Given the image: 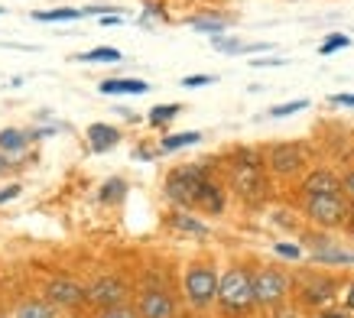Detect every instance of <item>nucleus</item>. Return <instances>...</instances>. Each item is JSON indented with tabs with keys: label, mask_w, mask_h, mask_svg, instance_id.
Segmentation results:
<instances>
[{
	"label": "nucleus",
	"mask_w": 354,
	"mask_h": 318,
	"mask_svg": "<svg viewBox=\"0 0 354 318\" xmlns=\"http://www.w3.org/2000/svg\"><path fill=\"white\" fill-rule=\"evenodd\" d=\"M225 166H227V185L247 198V202H257L263 198L270 189V169H267V156L260 149H250V147H241L234 149L231 156H225Z\"/></svg>",
	"instance_id": "1"
},
{
	"label": "nucleus",
	"mask_w": 354,
	"mask_h": 318,
	"mask_svg": "<svg viewBox=\"0 0 354 318\" xmlns=\"http://www.w3.org/2000/svg\"><path fill=\"white\" fill-rule=\"evenodd\" d=\"M88 10H65V7H59V10H43V13H36V20L39 23H65V20H82Z\"/></svg>",
	"instance_id": "20"
},
{
	"label": "nucleus",
	"mask_w": 354,
	"mask_h": 318,
	"mask_svg": "<svg viewBox=\"0 0 354 318\" xmlns=\"http://www.w3.org/2000/svg\"><path fill=\"white\" fill-rule=\"evenodd\" d=\"M0 13H3V7H0Z\"/></svg>",
	"instance_id": "36"
},
{
	"label": "nucleus",
	"mask_w": 354,
	"mask_h": 318,
	"mask_svg": "<svg viewBox=\"0 0 354 318\" xmlns=\"http://www.w3.org/2000/svg\"><path fill=\"white\" fill-rule=\"evenodd\" d=\"M302 107H309L306 97H299V101H286V104L270 107V117H290V114H296V111H302Z\"/></svg>",
	"instance_id": "24"
},
{
	"label": "nucleus",
	"mask_w": 354,
	"mask_h": 318,
	"mask_svg": "<svg viewBox=\"0 0 354 318\" xmlns=\"http://www.w3.org/2000/svg\"><path fill=\"white\" fill-rule=\"evenodd\" d=\"M208 166H198V162H185V166H176V169L166 176L162 182V191L176 208H185V212H198L202 205V195L208 189Z\"/></svg>",
	"instance_id": "2"
},
{
	"label": "nucleus",
	"mask_w": 354,
	"mask_h": 318,
	"mask_svg": "<svg viewBox=\"0 0 354 318\" xmlns=\"http://www.w3.org/2000/svg\"><path fill=\"white\" fill-rule=\"evenodd\" d=\"M348 46H351V39H348L344 32H332V36L319 46V55H332V53H338V49H348Z\"/></svg>",
	"instance_id": "23"
},
{
	"label": "nucleus",
	"mask_w": 354,
	"mask_h": 318,
	"mask_svg": "<svg viewBox=\"0 0 354 318\" xmlns=\"http://www.w3.org/2000/svg\"><path fill=\"white\" fill-rule=\"evenodd\" d=\"M218 283H221V276L212 263H189L183 276V289H185V299H189V306L192 308H208L212 302H218Z\"/></svg>",
	"instance_id": "5"
},
{
	"label": "nucleus",
	"mask_w": 354,
	"mask_h": 318,
	"mask_svg": "<svg viewBox=\"0 0 354 318\" xmlns=\"http://www.w3.org/2000/svg\"><path fill=\"white\" fill-rule=\"evenodd\" d=\"M342 195L348 198V202H354V166L342 176Z\"/></svg>",
	"instance_id": "28"
},
{
	"label": "nucleus",
	"mask_w": 354,
	"mask_h": 318,
	"mask_svg": "<svg viewBox=\"0 0 354 318\" xmlns=\"http://www.w3.org/2000/svg\"><path fill=\"white\" fill-rule=\"evenodd\" d=\"M46 299H49L53 306L75 308V306H82V302H88V286L68 279V276H55V279L46 283Z\"/></svg>",
	"instance_id": "10"
},
{
	"label": "nucleus",
	"mask_w": 354,
	"mask_h": 318,
	"mask_svg": "<svg viewBox=\"0 0 354 318\" xmlns=\"http://www.w3.org/2000/svg\"><path fill=\"white\" fill-rule=\"evenodd\" d=\"M302 214L319 227H342L348 221V202L344 195H306Z\"/></svg>",
	"instance_id": "6"
},
{
	"label": "nucleus",
	"mask_w": 354,
	"mask_h": 318,
	"mask_svg": "<svg viewBox=\"0 0 354 318\" xmlns=\"http://www.w3.org/2000/svg\"><path fill=\"white\" fill-rule=\"evenodd\" d=\"M179 111H183V104H160V107H153V111H150V124H153V127H162V124H169Z\"/></svg>",
	"instance_id": "21"
},
{
	"label": "nucleus",
	"mask_w": 354,
	"mask_h": 318,
	"mask_svg": "<svg viewBox=\"0 0 354 318\" xmlns=\"http://www.w3.org/2000/svg\"><path fill=\"white\" fill-rule=\"evenodd\" d=\"M277 254H279V256H290V260H299V247H292V244H277Z\"/></svg>",
	"instance_id": "29"
},
{
	"label": "nucleus",
	"mask_w": 354,
	"mask_h": 318,
	"mask_svg": "<svg viewBox=\"0 0 354 318\" xmlns=\"http://www.w3.org/2000/svg\"><path fill=\"white\" fill-rule=\"evenodd\" d=\"M169 227L172 231H179V234H192V237H208V224L198 221L192 212H185V208H176V212L169 214Z\"/></svg>",
	"instance_id": "13"
},
{
	"label": "nucleus",
	"mask_w": 354,
	"mask_h": 318,
	"mask_svg": "<svg viewBox=\"0 0 354 318\" xmlns=\"http://www.w3.org/2000/svg\"><path fill=\"white\" fill-rule=\"evenodd\" d=\"M267 156V169L277 176V179H299L309 172V149L296 143V140H279V143H270L263 149Z\"/></svg>",
	"instance_id": "4"
},
{
	"label": "nucleus",
	"mask_w": 354,
	"mask_h": 318,
	"mask_svg": "<svg viewBox=\"0 0 354 318\" xmlns=\"http://www.w3.org/2000/svg\"><path fill=\"white\" fill-rule=\"evenodd\" d=\"M344 306H348V312H354V283H348V289H344Z\"/></svg>",
	"instance_id": "33"
},
{
	"label": "nucleus",
	"mask_w": 354,
	"mask_h": 318,
	"mask_svg": "<svg viewBox=\"0 0 354 318\" xmlns=\"http://www.w3.org/2000/svg\"><path fill=\"white\" fill-rule=\"evenodd\" d=\"M88 302L97 308H114L127 302V283L118 276H101L88 286Z\"/></svg>",
	"instance_id": "9"
},
{
	"label": "nucleus",
	"mask_w": 354,
	"mask_h": 318,
	"mask_svg": "<svg viewBox=\"0 0 354 318\" xmlns=\"http://www.w3.org/2000/svg\"><path fill=\"white\" fill-rule=\"evenodd\" d=\"M189 26L198 32H212V36H221V32L231 26V17H221V13H198V17H189Z\"/></svg>",
	"instance_id": "16"
},
{
	"label": "nucleus",
	"mask_w": 354,
	"mask_h": 318,
	"mask_svg": "<svg viewBox=\"0 0 354 318\" xmlns=\"http://www.w3.org/2000/svg\"><path fill=\"white\" fill-rule=\"evenodd\" d=\"M0 318H13V315H0Z\"/></svg>",
	"instance_id": "35"
},
{
	"label": "nucleus",
	"mask_w": 354,
	"mask_h": 318,
	"mask_svg": "<svg viewBox=\"0 0 354 318\" xmlns=\"http://www.w3.org/2000/svg\"><path fill=\"white\" fill-rule=\"evenodd\" d=\"M328 101H332V104H342V107H354V95H332Z\"/></svg>",
	"instance_id": "31"
},
{
	"label": "nucleus",
	"mask_w": 354,
	"mask_h": 318,
	"mask_svg": "<svg viewBox=\"0 0 354 318\" xmlns=\"http://www.w3.org/2000/svg\"><path fill=\"white\" fill-rule=\"evenodd\" d=\"M85 137H88V143H91L95 153H108V149H114L120 143V130L111 127V124H91Z\"/></svg>",
	"instance_id": "12"
},
{
	"label": "nucleus",
	"mask_w": 354,
	"mask_h": 318,
	"mask_svg": "<svg viewBox=\"0 0 354 318\" xmlns=\"http://www.w3.org/2000/svg\"><path fill=\"white\" fill-rule=\"evenodd\" d=\"M198 140H202V133H198V130H189V133H176V137H162V140H160V149H162V153H172V149L192 147V143H198Z\"/></svg>",
	"instance_id": "19"
},
{
	"label": "nucleus",
	"mask_w": 354,
	"mask_h": 318,
	"mask_svg": "<svg viewBox=\"0 0 354 318\" xmlns=\"http://www.w3.org/2000/svg\"><path fill=\"white\" fill-rule=\"evenodd\" d=\"M17 195H20V185H10L7 191H0V205H3V202H10V198H17Z\"/></svg>",
	"instance_id": "32"
},
{
	"label": "nucleus",
	"mask_w": 354,
	"mask_h": 318,
	"mask_svg": "<svg viewBox=\"0 0 354 318\" xmlns=\"http://www.w3.org/2000/svg\"><path fill=\"white\" fill-rule=\"evenodd\" d=\"M299 189L302 195H342V176L319 166V169H309L302 176Z\"/></svg>",
	"instance_id": "11"
},
{
	"label": "nucleus",
	"mask_w": 354,
	"mask_h": 318,
	"mask_svg": "<svg viewBox=\"0 0 354 318\" xmlns=\"http://www.w3.org/2000/svg\"><path fill=\"white\" fill-rule=\"evenodd\" d=\"M218 53H244V43L241 39H215Z\"/></svg>",
	"instance_id": "27"
},
{
	"label": "nucleus",
	"mask_w": 354,
	"mask_h": 318,
	"mask_svg": "<svg viewBox=\"0 0 354 318\" xmlns=\"http://www.w3.org/2000/svg\"><path fill=\"white\" fill-rule=\"evenodd\" d=\"M212 82H215L212 75H185L183 88H205V85H212Z\"/></svg>",
	"instance_id": "26"
},
{
	"label": "nucleus",
	"mask_w": 354,
	"mask_h": 318,
	"mask_svg": "<svg viewBox=\"0 0 354 318\" xmlns=\"http://www.w3.org/2000/svg\"><path fill=\"white\" fill-rule=\"evenodd\" d=\"M97 91L101 95H143V91H150V85L140 78H108L97 85Z\"/></svg>",
	"instance_id": "15"
},
{
	"label": "nucleus",
	"mask_w": 354,
	"mask_h": 318,
	"mask_svg": "<svg viewBox=\"0 0 354 318\" xmlns=\"http://www.w3.org/2000/svg\"><path fill=\"white\" fill-rule=\"evenodd\" d=\"M97 318H140V315H137V308H130V306H114V308H101Z\"/></svg>",
	"instance_id": "25"
},
{
	"label": "nucleus",
	"mask_w": 354,
	"mask_h": 318,
	"mask_svg": "<svg viewBox=\"0 0 354 318\" xmlns=\"http://www.w3.org/2000/svg\"><path fill=\"white\" fill-rule=\"evenodd\" d=\"M254 296H257V306L263 308L279 306L290 296V276L277 270V266H260L254 273Z\"/></svg>",
	"instance_id": "7"
},
{
	"label": "nucleus",
	"mask_w": 354,
	"mask_h": 318,
	"mask_svg": "<svg viewBox=\"0 0 354 318\" xmlns=\"http://www.w3.org/2000/svg\"><path fill=\"white\" fill-rule=\"evenodd\" d=\"M78 62H120L124 55H120V49H114V46H97V49H91V53H82L75 55Z\"/></svg>",
	"instance_id": "18"
},
{
	"label": "nucleus",
	"mask_w": 354,
	"mask_h": 318,
	"mask_svg": "<svg viewBox=\"0 0 354 318\" xmlns=\"http://www.w3.org/2000/svg\"><path fill=\"white\" fill-rule=\"evenodd\" d=\"M13 318H59V306H53L49 299H23L13 308Z\"/></svg>",
	"instance_id": "14"
},
{
	"label": "nucleus",
	"mask_w": 354,
	"mask_h": 318,
	"mask_svg": "<svg viewBox=\"0 0 354 318\" xmlns=\"http://www.w3.org/2000/svg\"><path fill=\"white\" fill-rule=\"evenodd\" d=\"M0 166H3V153H0Z\"/></svg>",
	"instance_id": "34"
},
{
	"label": "nucleus",
	"mask_w": 354,
	"mask_h": 318,
	"mask_svg": "<svg viewBox=\"0 0 354 318\" xmlns=\"http://www.w3.org/2000/svg\"><path fill=\"white\" fill-rule=\"evenodd\" d=\"M315 318H351L348 312H342V308H322Z\"/></svg>",
	"instance_id": "30"
},
{
	"label": "nucleus",
	"mask_w": 354,
	"mask_h": 318,
	"mask_svg": "<svg viewBox=\"0 0 354 318\" xmlns=\"http://www.w3.org/2000/svg\"><path fill=\"white\" fill-rule=\"evenodd\" d=\"M124 195H127L124 179H108V182H104V189H101V198H104V202H120Z\"/></svg>",
	"instance_id": "22"
},
{
	"label": "nucleus",
	"mask_w": 354,
	"mask_h": 318,
	"mask_svg": "<svg viewBox=\"0 0 354 318\" xmlns=\"http://www.w3.org/2000/svg\"><path fill=\"white\" fill-rule=\"evenodd\" d=\"M26 143H30V137H26L23 130H17V127L0 130V153H3V156H17V153H23Z\"/></svg>",
	"instance_id": "17"
},
{
	"label": "nucleus",
	"mask_w": 354,
	"mask_h": 318,
	"mask_svg": "<svg viewBox=\"0 0 354 318\" xmlns=\"http://www.w3.org/2000/svg\"><path fill=\"white\" fill-rule=\"evenodd\" d=\"M137 315L140 318H179V302L166 289L150 286L137 296Z\"/></svg>",
	"instance_id": "8"
},
{
	"label": "nucleus",
	"mask_w": 354,
	"mask_h": 318,
	"mask_svg": "<svg viewBox=\"0 0 354 318\" xmlns=\"http://www.w3.org/2000/svg\"><path fill=\"white\" fill-rule=\"evenodd\" d=\"M218 306L225 315H247L257 306L254 296V273L247 266H227L218 283Z\"/></svg>",
	"instance_id": "3"
}]
</instances>
